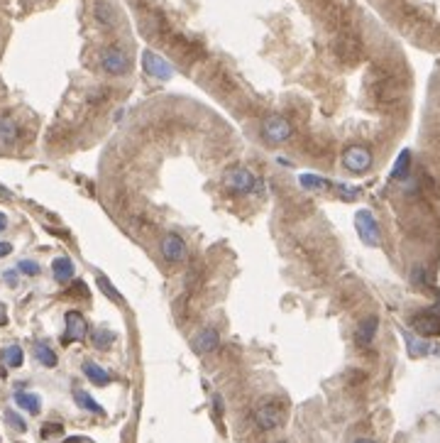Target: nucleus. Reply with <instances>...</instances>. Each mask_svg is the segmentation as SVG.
Segmentation results:
<instances>
[{
	"instance_id": "1",
	"label": "nucleus",
	"mask_w": 440,
	"mask_h": 443,
	"mask_svg": "<svg viewBox=\"0 0 440 443\" xmlns=\"http://www.w3.org/2000/svg\"><path fill=\"white\" fill-rule=\"evenodd\" d=\"M223 186L228 191H232V194L245 196L259 189V179L247 167H242V164H232V167H228L223 172Z\"/></svg>"
},
{
	"instance_id": "2",
	"label": "nucleus",
	"mask_w": 440,
	"mask_h": 443,
	"mask_svg": "<svg viewBox=\"0 0 440 443\" xmlns=\"http://www.w3.org/2000/svg\"><path fill=\"white\" fill-rule=\"evenodd\" d=\"M101 69L110 76H123L132 69V57L120 47H108L101 55Z\"/></svg>"
},
{
	"instance_id": "3",
	"label": "nucleus",
	"mask_w": 440,
	"mask_h": 443,
	"mask_svg": "<svg viewBox=\"0 0 440 443\" xmlns=\"http://www.w3.org/2000/svg\"><path fill=\"white\" fill-rule=\"evenodd\" d=\"M354 228H357V235H360L362 243L370 245V248H377V245L381 243L379 223H377L374 213L367 211V208L357 211V216H354Z\"/></svg>"
},
{
	"instance_id": "4",
	"label": "nucleus",
	"mask_w": 440,
	"mask_h": 443,
	"mask_svg": "<svg viewBox=\"0 0 440 443\" xmlns=\"http://www.w3.org/2000/svg\"><path fill=\"white\" fill-rule=\"evenodd\" d=\"M142 69H145L147 76H152L157 81H169L174 76V66L169 64L164 57L154 55L152 49H145V52H142Z\"/></svg>"
},
{
	"instance_id": "5",
	"label": "nucleus",
	"mask_w": 440,
	"mask_h": 443,
	"mask_svg": "<svg viewBox=\"0 0 440 443\" xmlns=\"http://www.w3.org/2000/svg\"><path fill=\"white\" fill-rule=\"evenodd\" d=\"M281 422H284V409L277 402H264L254 409V424L262 431H274L281 426Z\"/></svg>"
},
{
	"instance_id": "6",
	"label": "nucleus",
	"mask_w": 440,
	"mask_h": 443,
	"mask_svg": "<svg viewBox=\"0 0 440 443\" xmlns=\"http://www.w3.org/2000/svg\"><path fill=\"white\" fill-rule=\"evenodd\" d=\"M343 167L352 174H365L372 167V152L362 145H352L343 152Z\"/></svg>"
},
{
	"instance_id": "7",
	"label": "nucleus",
	"mask_w": 440,
	"mask_h": 443,
	"mask_svg": "<svg viewBox=\"0 0 440 443\" xmlns=\"http://www.w3.org/2000/svg\"><path fill=\"white\" fill-rule=\"evenodd\" d=\"M414 328L421 335H440V302L414 316Z\"/></svg>"
},
{
	"instance_id": "8",
	"label": "nucleus",
	"mask_w": 440,
	"mask_h": 443,
	"mask_svg": "<svg viewBox=\"0 0 440 443\" xmlns=\"http://www.w3.org/2000/svg\"><path fill=\"white\" fill-rule=\"evenodd\" d=\"M186 243H183L181 235H177V233H167L164 238H161V257L167 259V262H172V265H179V262H183L186 259Z\"/></svg>"
},
{
	"instance_id": "9",
	"label": "nucleus",
	"mask_w": 440,
	"mask_h": 443,
	"mask_svg": "<svg viewBox=\"0 0 440 443\" xmlns=\"http://www.w3.org/2000/svg\"><path fill=\"white\" fill-rule=\"evenodd\" d=\"M262 132L269 142H277V145H279V142L291 137V123L286 118H281V115H269L262 125Z\"/></svg>"
},
{
	"instance_id": "10",
	"label": "nucleus",
	"mask_w": 440,
	"mask_h": 443,
	"mask_svg": "<svg viewBox=\"0 0 440 443\" xmlns=\"http://www.w3.org/2000/svg\"><path fill=\"white\" fill-rule=\"evenodd\" d=\"M86 335H88V324H86V319H83V314H79V311H69V314H66L64 343L83 341Z\"/></svg>"
},
{
	"instance_id": "11",
	"label": "nucleus",
	"mask_w": 440,
	"mask_h": 443,
	"mask_svg": "<svg viewBox=\"0 0 440 443\" xmlns=\"http://www.w3.org/2000/svg\"><path fill=\"white\" fill-rule=\"evenodd\" d=\"M218 343H220V335L215 328H203L191 338V348H194L196 355H208V353H213L215 348H218Z\"/></svg>"
},
{
	"instance_id": "12",
	"label": "nucleus",
	"mask_w": 440,
	"mask_h": 443,
	"mask_svg": "<svg viewBox=\"0 0 440 443\" xmlns=\"http://www.w3.org/2000/svg\"><path fill=\"white\" fill-rule=\"evenodd\" d=\"M377 328H379V319H377V316H367L365 321H360V324H357V331H354V341L360 343V346H370V343L374 341Z\"/></svg>"
},
{
	"instance_id": "13",
	"label": "nucleus",
	"mask_w": 440,
	"mask_h": 443,
	"mask_svg": "<svg viewBox=\"0 0 440 443\" xmlns=\"http://www.w3.org/2000/svg\"><path fill=\"white\" fill-rule=\"evenodd\" d=\"M17 142V123L10 115H0V150Z\"/></svg>"
},
{
	"instance_id": "14",
	"label": "nucleus",
	"mask_w": 440,
	"mask_h": 443,
	"mask_svg": "<svg viewBox=\"0 0 440 443\" xmlns=\"http://www.w3.org/2000/svg\"><path fill=\"white\" fill-rule=\"evenodd\" d=\"M93 17L101 22L103 28H115V22H118V12L106 0H98L96 6H93Z\"/></svg>"
},
{
	"instance_id": "15",
	"label": "nucleus",
	"mask_w": 440,
	"mask_h": 443,
	"mask_svg": "<svg viewBox=\"0 0 440 443\" xmlns=\"http://www.w3.org/2000/svg\"><path fill=\"white\" fill-rule=\"evenodd\" d=\"M299 184H301V189L318 191V194H323V191L330 189V181H328L326 177H318V174H301Z\"/></svg>"
},
{
	"instance_id": "16",
	"label": "nucleus",
	"mask_w": 440,
	"mask_h": 443,
	"mask_svg": "<svg viewBox=\"0 0 440 443\" xmlns=\"http://www.w3.org/2000/svg\"><path fill=\"white\" fill-rule=\"evenodd\" d=\"M83 375H86L93 384H98V387H106V384L110 382V375H108L101 365H96V362H91V360L83 362Z\"/></svg>"
},
{
	"instance_id": "17",
	"label": "nucleus",
	"mask_w": 440,
	"mask_h": 443,
	"mask_svg": "<svg viewBox=\"0 0 440 443\" xmlns=\"http://www.w3.org/2000/svg\"><path fill=\"white\" fill-rule=\"evenodd\" d=\"M52 272L57 282H69L74 277V262L69 257H57L52 262Z\"/></svg>"
},
{
	"instance_id": "18",
	"label": "nucleus",
	"mask_w": 440,
	"mask_h": 443,
	"mask_svg": "<svg viewBox=\"0 0 440 443\" xmlns=\"http://www.w3.org/2000/svg\"><path fill=\"white\" fill-rule=\"evenodd\" d=\"M403 338H406V348H408V355L411 357H421V355L433 353V346H430L428 341H421V338H416V335H411V333H403Z\"/></svg>"
},
{
	"instance_id": "19",
	"label": "nucleus",
	"mask_w": 440,
	"mask_h": 443,
	"mask_svg": "<svg viewBox=\"0 0 440 443\" xmlns=\"http://www.w3.org/2000/svg\"><path fill=\"white\" fill-rule=\"evenodd\" d=\"M408 172H411V152L401 150V152H399L397 162H394L392 179H408Z\"/></svg>"
},
{
	"instance_id": "20",
	"label": "nucleus",
	"mask_w": 440,
	"mask_h": 443,
	"mask_svg": "<svg viewBox=\"0 0 440 443\" xmlns=\"http://www.w3.org/2000/svg\"><path fill=\"white\" fill-rule=\"evenodd\" d=\"M34 355H37V360L42 362L44 368H57V353H54L47 343L42 341L34 343Z\"/></svg>"
},
{
	"instance_id": "21",
	"label": "nucleus",
	"mask_w": 440,
	"mask_h": 443,
	"mask_svg": "<svg viewBox=\"0 0 440 443\" xmlns=\"http://www.w3.org/2000/svg\"><path fill=\"white\" fill-rule=\"evenodd\" d=\"M15 402L17 406H22L25 411H30V414H39V397L32 395V392H17L15 395Z\"/></svg>"
},
{
	"instance_id": "22",
	"label": "nucleus",
	"mask_w": 440,
	"mask_h": 443,
	"mask_svg": "<svg viewBox=\"0 0 440 443\" xmlns=\"http://www.w3.org/2000/svg\"><path fill=\"white\" fill-rule=\"evenodd\" d=\"M74 400H76V404L81 406V409H86V411H93V414H103V406L98 404L96 400H93L88 392H83V389H76L74 392Z\"/></svg>"
},
{
	"instance_id": "23",
	"label": "nucleus",
	"mask_w": 440,
	"mask_h": 443,
	"mask_svg": "<svg viewBox=\"0 0 440 443\" xmlns=\"http://www.w3.org/2000/svg\"><path fill=\"white\" fill-rule=\"evenodd\" d=\"M0 357H3V362H6L8 368H20L22 360H25V355H22V348H20V346H8V348H3Z\"/></svg>"
},
{
	"instance_id": "24",
	"label": "nucleus",
	"mask_w": 440,
	"mask_h": 443,
	"mask_svg": "<svg viewBox=\"0 0 440 443\" xmlns=\"http://www.w3.org/2000/svg\"><path fill=\"white\" fill-rule=\"evenodd\" d=\"M91 341H93V348H98V351H108V348L113 346L115 335L108 328H98V331H93Z\"/></svg>"
},
{
	"instance_id": "25",
	"label": "nucleus",
	"mask_w": 440,
	"mask_h": 443,
	"mask_svg": "<svg viewBox=\"0 0 440 443\" xmlns=\"http://www.w3.org/2000/svg\"><path fill=\"white\" fill-rule=\"evenodd\" d=\"M335 194H338V199H343L345 204L360 199V189L352 184H345V181H338V184H335Z\"/></svg>"
},
{
	"instance_id": "26",
	"label": "nucleus",
	"mask_w": 440,
	"mask_h": 443,
	"mask_svg": "<svg viewBox=\"0 0 440 443\" xmlns=\"http://www.w3.org/2000/svg\"><path fill=\"white\" fill-rule=\"evenodd\" d=\"M96 282H98V286H101V292L106 294V297H110L115 304H123V294H120L118 289H115V286L110 284V279H108V277L98 275V277H96Z\"/></svg>"
},
{
	"instance_id": "27",
	"label": "nucleus",
	"mask_w": 440,
	"mask_h": 443,
	"mask_svg": "<svg viewBox=\"0 0 440 443\" xmlns=\"http://www.w3.org/2000/svg\"><path fill=\"white\" fill-rule=\"evenodd\" d=\"M17 270H20L22 275H27V277H37L39 275V265L34 262V259H22L20 265H17Z\"/></svg>"
},
{
	"instance_id": "28",
	"label": "nucleus",
	"mask_w": 440,
	"mask_h": 443,
	"mask_svg": "<svg viewBox=\"0 0 440 443\" xmlns=\"http://www.w3.org/2000/svg\"><path fill=\"white\" fill-rule=\"evenodd\" d=\"M6 419H8V424H10V426L17 429V431H27V424L22 422V419L15 414V411H6Z\"/></svg>"
},
{
	"instance_id": "29",
	"label": "nucleus",
	"mask_w": 440,
	"mask_h": 443,
	"mask_svg": "<svg viewBox=\"0 0 440 443\" xmlns=\"http://www.w3.org/2000/svg\"><path fill=\"white\" fill-rule=\"evenodd\" d=\"M54 433H61V426H59V424H47V426H42V436H44V438L54 436Z\"/></svg>"
},
{
	"instance_id": "30",
	"label": "nucleus",
	"mask_w": 440,
	"mask_h": 443,
	"mask_svg": "<svg viewBox=\"0 0 440 443\" xmlns=\"http://www.w3.org/2000/svg\"><path fill=\"white\" fill-rule=\"evenodd\" d=\"M12 253V245L6 243V240H0V257H6V255Z\"/></svg>"
},
{
	"instance_id": "31",
	"label": "nucleus",
	"mask_w": 440,
	"mask_h": 443,
	"mask_svg": "<svg viewBox=\"0 0 440 443\" xmlns=\"http://www.w3.org/2000/svg\"><path fill=\"white\" fill-rule=\"evenodd\" d=\"M8 324V308H6V304L0 302V326H6Z\"/></svg>"
},
{
	"instance_id": "32",
	"label": "nucleus",
	"mask_w": 440,
	"mask_h": 443,
	"mask_svg": "<svg viewBox=\"0 0 440 443\" xmlns=\"http://www.w3.org/2000/svg\"><path fill=\"white\" fill-rule=\"evenodd\" d=\"M6 279H8V284H10V286H15V284H17V272H10V270H8V272H6Z\"/></svg>"
},
{
	"instance_id": "33",
	"label": "nucleus",
	"mask_w": 440,
	"mask_h": 443,
	"mask_svg": "<svg viewBox=\"0 0 440 443\" xmlns=\"http://www.w3.org/2000/svg\"><path fill=\"white\" fill-rule=\"evenodd\" d=\"M213 404H215V411H218V414H223V400H220L218 395L213 397Z\"/></svg>"
},
{
	"instance_id": "34",
	"label": "nucleus",
	"mask_w": 440,
	"mask_h": 443,
	"mask_svg": "<svg viewBox=\"0 0 440 443\" xmlns=\"http://www.w3.org/2000/svg\"><path fill=\"white\" fill-rule=\"evenodd\" d=\"M6 228H8V216L6 213H0V233L6 230Z\"/></svg>"
},
{
	"instance_id": "35",
	"label": "nucleus",
	"mask_w": 440,
	"mask_h": 443,
	"mask_svg": "<svg viewBox=\"0 0 440 443\" xmlns=\"http://www.w3.org/2000/svg\"><path fill=\"white\" fill-rule=\"evenodd\" d=\"M354 443H374V441H370V438H360V441H354Z\"/></svg>"
}]
</instances>
